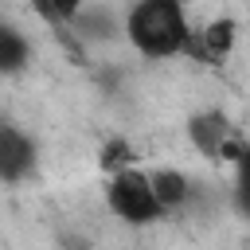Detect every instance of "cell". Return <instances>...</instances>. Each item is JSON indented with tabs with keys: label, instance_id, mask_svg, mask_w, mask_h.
Here are the masks:
<instances>
[{
	"label": "cell",
	"instance_id": "cell-5",
	"mask_svg": "<svg viewBox=\"0 0 250 250\" xmlns=\"http://www.w3.org/2000/svg\"><path fill=\"white\" fill-rule=\"evenodd\" d=\"M234 47H238V20L234 16H211L195 31L188 59H199L203 66H219L234 55Z\"/></svg>",
	"mask_w": 250,
	"mask_h": 250
},
{
	"label": "cell",
	"instance_id": "cell-10",
	"mask_svg": "<svg viewBox=\"0 0 250 250\" xmlns=\"http://www.w3.org/2000/svg\"><path fill=\"white\" fill-rule=\"evenodd\" d=\"M230 207L242 223H250V141H246L242 156L230 164Z\"/></svg>",
	"mask_w": 250,
	"mask_h": 250
},
{
	"label": "cell",
	"instance_id": "cell-11",
	"mask_svg": "<svg viewBox=\"0 0 250 250\" xmlns=\"http://www.w3.org/2000/svg\"><path fill=\"white\" fill-rule=\"evenodd\" d=\"M86 4H90V0H47V23H55V27H70L74 16H78Z\"/></svg>",
	"mask_w": 250,
	"mask_h": 250
},
{
	"label": "cell",
	"instance_id": "cell-6",
	"mask_svg": "<svg viewBox=\"0 0 250 250\" xmlns=\"http://www.w3.org/2000/svg\"><path fill=\"white\" fill-rule=\"evenodd\" d=\"M66 31H74L82 43L102 47V43L125 39V12H117V8L105 4V0H90V4L74 16V23H70Z\"/></svg>",
	"mask_w": 250,
	"mask_h": 250
},
{
	"label": "cell",
	"instance_id": "cell-2",
	"mask_svg": "<svg viewBox=\"0 0 250 250\" xmlns=\"http://www.w3.org/2000/svg\"><path fill=\"white\" fill-rule=\"evenodd\" d=\"M105 207L125 227H156L168 219V211L160 207V199L152 191L148 168H141V164L125 168L117 176H105Z\"/></svg>",
	"mask_w": 250,
	"mask_h": 250
},
{
	"label": "cell",
	"instance_id": "cell-4",
	"mask_svg": "<svg viewBox=\"0 0 250 250\" xmlns=\"http://www.w3.org/2000/svg\"><path fill=\"white\" fill-rule=\"evenodd\" d=\"M35 168H39V141L20 125L0 121V184L16 188L31 180Z\"/></svg>",
	"mask_w": 250,
	"mask_h": 250
},
{
	"label": "cell",
	"instance_id": "cell-3",
	"mask_svg": "<svg viewBox=\"0 0 250 250\" xmlns=\"http://www.w3.org/2000/svg\"><path fill=\"white\" fill-rule=\"evenodd\" d=\"M184 137H188V145H191L203 160H211V164H234V160L242 156V148H246V137H242L238 125L230 121V113L219 109V105L195 109V113L184 121Z\"/></svg>",
	"mask_w": 250,
	"mask_h": 250
},
{
	"label": "cell",
	"instance_id": "cell-8",
	"mask_svg": "<svg viewBox=\"0 0 250 250\" xmlns=\"http://www.w3.org/2000/svg\"><path fill=\"white\" fill-rule=\"evenodd\" d=\"M31 59H35V47H31L27 31L8 23V20H0V78L23 74L31 66Z\"/></svg>",
	"mask_w": 250,
	"mask_h": 250
},
{
	"label": "cell",
	"instance_id": "cell-12",
	"mask_svg": "<svg viewBox=\"0 0 250 250\" xmlns=\"http://www.w3.org/2000/svg\"><path fill=\"white\" fill-rule=\"evenodd\" d=\"M31 8H35V12L43 16V20H47V0H31Z\"/></svg>",
	"mask_w": 250,
	"mask_h": 250
},
{
	"label": "cell",
	"instance_id": "cell-7",
	"mask_svg": "<svg viewBox=\"0 0 250 250\" xmlns=\"http://www.w3.org/2000/svg\"><path fill=\"white\" fill-rule=\"evenodd\" d=\"M148 180H152V191H156V199H160V207H164L168 215L184 211V207L191 203V195H195L191 176H188V172H180V168H172V164L148 168Z\"/></svg>",
	"mask_w": 250,
	"mask_h": 250
},
{
	"label": "cell",
	"instance_id": "cell-1",
	"mask_svg": "<svg viewBox=\"0 0 250 250\" xmlns=\"http://www.w3.org/2000/svg\"><path fill=\"white\" fill-rule=\"evenodd\" d=\"M195 27L188 0H133L125 8V43L145 62H168L191 51Z\"/></svg>",
	"mask_w": 250,
	"mask_h": 250
},
{
	"label": "cell",
	"instance_id": "cell-9",
	"mask_svg": "<svg viewBox=\"0 0 250 250\" xmlns=\"http://www.w3.org/2000/svg\"><path fill=\"white\" fill-rule=\"evenodd\" d=\"M98 168H102V176H117L125 168H137V145L129 137H109L98 148Z\"/></svg>",
	"mask_w": 250,
	"mask_h": 250
}]
</instances>
